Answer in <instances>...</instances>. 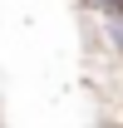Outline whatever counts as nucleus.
<instances>
[{
  "instance_id": "2",
  "label": "nucleus",
  "mask_w": 123,
  "mask_h": 128,
  "mask_svg": "<svg viewBox=\"0 0 123 128\" xmlns=\"http://www.w3.org/2000/svg\"><path fill=\"white\" fill-rule=\"evenodd\" d=\"M84 5H94V10H123V0H84Z\"/></svg>"
},
{
  "instance_id": "1",
  "label": "nucleus",
  "mask_w": 123,
  "mask_h": 128,
  "mask_svg": "<svg viewBox=\"0 0 123 128\" xmlns=\"http://www.w3.org/2000/svg\"><path fill=\"white\" fill-rule=\"evenodd\" d=\"M94 20H98V34H104V44L123 59V10H94Z\"/></svg>"
}]
</instances>
